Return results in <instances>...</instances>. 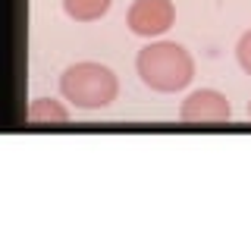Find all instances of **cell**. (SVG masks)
I'll return each instance as SVG.
<instances>
[{
	"label": "cell",
	"mask_w": 251,
	"mask_h": 251,
	"mask_svg": "<svg viewBox=\"0 0 251 251\" xmlns=\"http://www.w3.org/2000/svg\"><path fill=\"white\" fill-rule=\"evenodd\" d=\"M60 91L66 100H73L82 110H100L116 100V75L100 63H75L60 78Z\"/></svg>",
	"instance_id": "7a4b0ae2"
},
{
	"label": "cell",
	"mask_w": 251,
	"mask_h": 251,
	"mask_svg": "<svg viewBox=\"0 0 251 251\" xmlns=\"http://www.w3.org/2000/svg\"><path fill=\"white\" fill-rule=\"evenodd\" d=\"M63 10L78 22H91L110 10V0H63Z\"/></svg>",
	"instance_id": "8992f818"
},
{
	"label": "cell",
	"mask_w": 251,
	"mask_h": 251,
	"mask_svg": "<svg viewBox=\"0 0 251 251\" xmlns=\"http://www.w3.org/2000/svg\"><path fill=\"white\" fill-rule=\"evenodd\" d=\"M138 75L148 88L154 91H179L192 82L195 75V60L182 44L160 41V44H148L135 60Z\"/></svg>",
	"instance_id": "6da1fadb"
},
{
	"label": "cell",
	"mask_w": 251,
	"mask_h": 251,
	"mask_svg": "<svg viewBox=\"0 0 251 251\" xmlns=\"http://www.w3.org/2000/svg\"><path fill=\"white\" fill-rule=\"evenodd\" d=\"M173 19H176V10L170 0H135L129 10V28L145 38L163 35L173 25Z\"/></svg>",
	"instance_id": "3957f363"
},
{
	"label": "cell",
	"mask_w": 251,
	"mask_h": 251,
	"mask_svg": "<svg viewBox=\"0 0 251 251\" xmlns=\"http://www.w3.org/2000/svg\"><path fill=\"white\" fill-rule=\"evenodd\" d=\"M232 113L229 100L223 98L220 91H210V88H201L195 94H188L179 107V116L185 123H226Z\"/></svg>",
	"instance_id": "277c9868"
},
{
	"label": "cell",
	"mask_w": 251,
	"mask_h": 251,
	"mask_svg": "<svg viewBox=\"0 0 251 251\" xmlns=\"http://www.w3.org/2000/svg\"><path fill=\"white\" fill-rule=\"evenodd\" d=\"M248 116H251V100H248Z\"/></svg>",
	"instance_id": "ba28073f"
},
{
	"label": "cell",
	"mask_w": 251,
	"mask_h": 251,
	"mask_svg": "<svg viewBox=\"0 0 251 251\" xmlns=\"http://www.w3.org/2000/svg\"><path fill=\"white\" fill-rule=\"evenodd\" d=\"M25 120L28 123H66L69 120V113H66V107L57 104V100H50V98H38V100H31L28 110H25Z\"/></svg>",
	"instance_id": "5b68a950"
},
{
	"label": "cell",
	"mask_w": 251,
	"mask_h": 251,
	"mask_svg": "<svg viewBox=\"0 0 251 251\" xmlns=\"http://www.w3.org/2000/svg\"><path fill=\"white\" fill-rule=\"evenodd\" d=\"M235 53H239L242 69L251 75V31H245V35H242V41H239V47H235Z\"/></svg>",
	"instance_id": "52a82bcc"
}]
</instances>
